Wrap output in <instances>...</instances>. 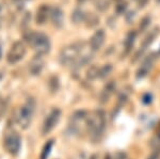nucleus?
Here are the masks:
<instances>
[{"mask_svg":"<svg viewBox=\"0 0 160 159\" xmlns=\"http://www.w3.org/2000/svg\"><path fill=\"white\" fill-rule=\"evenodd\" d=\"M24 38L26 42L33 48L38 56H44L49 52L50 41L49 37L42 32L27 31L24 33Z\"/></svg>","mask_w":160,"mask_h":159,"instance_id":"1","label":"nucleus"},{"mask_svg":"<svg viewBox=\"0 0 160 159\" xmlns=\"http://www.w3.org/2000/svg\"><path fill=\"white\" fill-rule=\"evenodd\" d=\"M106 128V114L102 110H95L89 114L87 130L92 139L96 140L102 135Z\"/></svg>","mask_w":160,"mask_h":159,"instance_id":"2","label":"nucleus"},{"mask_svg":"<svg viewBox=\"0 0 160 159\" xmlns=\"http://www.w3.org/2000/svg\"><path fill=\"white\" fill-rule=\"evenodd\" d=\"M82 46H83L82 43H75V44L64 47L61 50L60 55H59V61H60L62 65H76V63L78 62V60L81 57L80 53H81L82 50Z\"/></svg>","mask_w":160,"mask_h":159,"instance_id":"3","label":"nucleus"},{"mask_svg":"<svg viewBox=\"0 0 160 159\" xmlns=\"http://www.w3.org/2000/svg\"><path fill=\"white\" fill-rule=\"evenodd\" d=\"M34 109H35V102L33 99H29L19 109L18 114H17V123H18V125L22 128L29 127L30 123L32 121Z\"/></svg>","mask_w":160,"mask_h":159,"instance_id":"4","label":"nucleus"},{"mask_svg":"<svg viewBox=\"0 0 160 159\" xmlns=\"http://www.w3.org/2000/svg\"><path fill=\"white\" fill-rule=\"evenodd\" d=\"M26 55V47L24 43L17 41L14 44L11 46L10 50L8 51L7 55V61L10 64H16L19 62L20 60H22Z\"/></svg>","mask_w":160,"mask_h":159,"instance_id":"5","label":"nucleus"},{"mask_svg":"<svg viewBox=\"0 0 160 159\" xmlns=\"http://www.w3.org/2000/svg\"><path fill=\"white\" fill-rule=\"evenodd\" d=\"M3 145L8 153H10L11 155H16L20 150L22 139H20L19 135L16 132H11L7 134L6 137H4Z\"/></svg>","mask_w":160,"mask_h":159,"instance_id":"6","label":"nucleus"},{"mask_svg":"<svg viewBox=\"0 0 160 159\" xmlns=\"http://www.w3.org/2000/svg\"><path fill=\"white\" fill-rule=\"evenodd\" d=\"M60 117H61V111L59 109H53L47 115V117L44 121L43 128H42V132L44 135L50 132L57 126V124L59 123V120H60Z\"/></svg>","mask_w":160,"mask_h":159,"instance_id":"7","label":"nucleus"},{"mask_svg":"<svg viewBox=\"0 0 160 159\" xmlns=\"http://www.w3.org/2000/svg\"><path fill=\"white\" fill-rule=\"evenodd\" d=\"M88 117H89V114L86 111H78L76 113H74L73 117H72V124H71L74 132H79L82 128H86L87 129Z\"/></svg>","mask_w":160,"mask_h":159,"instance_id":"8","label":"nucleus"},{"mask_svg":"<svg viewBox=\"0 0 160 159\" xmlns=\"http://www.w3.org/2000/svg\"><path fill=\"white\" fill-rule=\"evenodd\" d=\"M155 60H156V57H155L154 53L148 56V57L143 61V63L141 64L140 67H139L138 72H137V77H138V78H143V77H145L148 75L149 73V71L152 70V67H153Z\"/></svg>","mask_w":160,"mask_h":159,"instance_id":"9","label":"nucleus"},{"mask_svg":"<svg viewBox=\"0 0 160 159\" xmlns=\"http://www.w3.org/2000/svg\"><path fill=\"white\" fill-rule=\"evenodd\" d=\"M106 34L104 30H98L92 35V37L90 38V47L93 51H97L102 48V46L105 43Z\"/></svg>","mask_w":160,"mask_h":159,"instance_id":"10","label":"nucleus"},{"mask_svg":"<svg viewBox=\"0 0 160 159\" xmlns=\"http://www.w3.org/2000/svg\"><path fill=\"white\" fill-rule=\"evenodd\" d=\"M44 67V60L42 59V56H37L31 60V62L29 63V72L31 75L37 76L40 75L41 72H42Z\"/></svg>","mask_w":160,"mask_h":159,"instance_id":"11","label":"nucleus"},{"mask_svg":"<svg viewBox=\"0 0 160 159\" xmlns=\"http://www.w3.org/2000/svg\"><path fill=\"white\" fill-rule=\"evenodd\" d=\"M50 19L52 24L57 28H61L64 22V14L63 11L59 7H55L50 11Z\"/></svg>","mask_w":160,"mask_h":159,"instance_id":"12","label":"nucleus"},{"mask_svg":"<svg viewBox=\"0 0 160 159\" xmlns=\"http://www.w3.org/2000/svg\"><path fill=\"white\" fill-rule=\"evenodd\" d=\"M51 9L47 4H42L37 11V16H35V22L38 25H44L48 19V16L50 15Z\"/></svg>","mask_w":160,"mask_h":159,"instance_id":"13","label":"nucleus"},{"mask_svg":"<svg viewBox=\"0 0 160 159\" xmlns=\"http://www.w3.org/2000/svg\"><path fill=\"white\" fill-rule=\"evenodd\" d=\"M86 18H87V15L80 9L74 10V12L72 13V20H73V22H75V24H80L83 20H86Z\"/></svg>","mask_w":160,"mask_h":159,"instance_id":"14","label":"nucleus"},{"mask_svg":"<svg viewBox=\"0 0 160 159\" xmlns=\"http://www.w3.org/2000/svg\"><path fill=\"white\" fill-rule=\"evenodd\" d=\"M113 90H114V83H113V81H111V82L104 89V91H102V102L108 101V98H109L110 95L112 94Z\"/></svg>","mask_w":160,"mask_h":159,"instance_id":"15","label":"nucleus"},{"mask_svg":"<svg viewBox=\"0 0 160 159\" xmlns=\"http://www.w3.org/2000/svg\"><path fill=\"white\" fill-rule=\"evenodd\" d=\"M52 147H53V141L52 140L48 141V142L44 145L43 151H42V153H41L40 159H47L48 156H49L50 152H51V148H52Z\"/></svg>","mask_w":160,"mask_h":159,"instance_id":"16","label":"nucleus"},{"mask_svg":"<svg viewBox=\"0 0 160 159\" xmlns=\"http://www.w3.org/2000/svg\"><path fill=\"white\" fill-rule=\"evenodd\" d=\"M136 37H137L136 32H130L129 34L127 35V37H126V40H125V47H126V50H127V51H129L130 48L133 46Z\"/></svg>","mask_w":160,"mask_h":159,"instance_id":"17","label":"nucleus"},{"mask_svg":"<svg viewBox=\"0 0 160 159\" xmlns=\"http://www.w3.org/2000/svg\"><path fill=\"white\" fill-rule=\"evenodd\" d=\"M87 77L90 79V80H93V79L99 77V68L97 66H91V67L88 70L87 72Z\"/></svg>","mask_w":160,"mask_h":159,"instance_id":"18","label":"nucleus"},{"mask_svg":"<svg viewBox=\"0 0 160 159\" xmlns=\"http://www.w3.org/2000/svg\"><path fill=\"white\" fill-rule=\"evenodd\" d=\"M112 71V66L110 64H106L105 66L99 68V78H104V77H107L110 74V72Z\"/></svg>","mask_w":160,"mask_h":159,"instance_id":"19","label":"nucleus"},{"mask_svg":"<svg viewBox=\"0 0 160 159\" xmlns=\"http://www.w3.org/2000/svg\"><path fill=\"white\" fill-rule=\"evenodd\" d=\"M152 147L157 152H160V129L157 132V135L155 136V138L152 140Z\"/></svg>","mask_w":160,"mask_h":159,"instance_id":"20","label":"nucleus"},{"mask_svg":"<svg viewBox=\"0 0 160 159\" xmlns=\"http://www.w3.org/2000/svg\"><path fill=\"white\" fill-rule=\"evenodd\" d=\"M13 6L16 7V10L18 11H22L25 7V0H12Z\"/></svg>","mask_w":160,"mask_h":159,"instance_id":"21","label":"nucleus"},{"mask_svg":"<svg viewBox=\"0 0 160 159\" xmlns=\"http://www.w3.org/2000/svg\"><path fill=\"white\" fill-rule=\"evenodd\" d=\"M126 2H120V3L117 6V12L118 13V14H122V13H124V11L126 10Z\"/></svg>","mask_w":160,"mask_h":159,"instance_id":"22","label":"nucleus"},{"mask_svg":"<svg viewBox=\"0 0 160 159\" xmlns=\"http://www.w3.org/2000/svg\"><path fill=\"white\" fill-rule=\"evenodd\" d=\"M102 7H104V10H105L106 7H108V2H107V1H105V0H99L98 3H97V7H99L100 10H102Z\"/></svg>","mask_w":160,"mask_h":159,"instance_id":"23","label":"nucleus"},{"mask_svg":"<svg viewBox=\"0 0 160 159\" xmlns=\"http://www.w3.org/2000/svg\"><path fill=\"white\" fill-rule=\"evenodd\" d=\"M135 1L137 2V4H138L140 7H145L146 4H148V0H135Z\"/></svg>","mask_w":160,"mask_h":159,"instance_id":"24","label":"nucleus"},{"mask_svg":"<svg viewBox=\"0 0 160 159\" xmlns=\"http://www.w3.org/2000/svg\"><path fill=\"white\" fill-rule=\"evenodd\" d=\"M148 159H160V156L159 155H153V156H151Z\"/></svg>","mask_w":160,"mask_h":159,"instance_id":"25","label":"nucleus"},{"mask_svg":"<svg viewBox=\"0 0 160 159\" xmlns=\"http://www.w3.org/2000/svg\"><path fill=\"white\" fill-rule=\"evenodd\" d=\"M78 1V3H83L84 1H87V0H77Z\"/></svg>","mask_w":160,"mask_h":159,"instance_id":"26","label":"nucleus"},{"mask_svg":"<svg viewBox=\"0 0 160 159\" xmlns=\"http://www.w3.org/2000/svg\"><path fill=\"white\" fill-rule=\"evenodd\" d=\"M1 56H2V48H1V45H0V59H1Z\"/></svg>","mask_w":160,"mask_h":159,"instance_id":"27","label":"nucleus"},{"mask_svg":"<svg viewBox=\"0 0 160 159\" xmlns=\"http://www.w3.org/2000/svg\"><path fill=\"white\" fill-rule=\"evenodd\" d=\"M2 106V102H1V97H0V107Z\"/></svg>","mask_w":160,"mask_h":159,"instance_id":"28","label":"nucleus"},{"mask_svg":"<svg viewBox=\"0 0 160 159\" xmlns=\"http://www.w3.org/2000/svg\"><path fill=\"white\" fill-rule=\"evenodd\" d=\"M117 1H122V0H117Z\"/></svg>","mask_w":160,"mask_h":159,"instance_id":"29","label":"nucleus"},{"mask_svg":"<svg viewBox=\"0 0 160 159\" xmlns=\"http://www.w3.org/2000/svg\"><path fill=\"white\" fill-rule=\"evenodd\" d=\"M158 1H160V0H158Z\"/></svg>","mask_w":160,"mask_h":159,"instance_id":"30","label":"nucleus"}]
</instances>
